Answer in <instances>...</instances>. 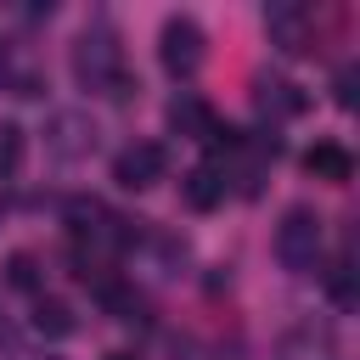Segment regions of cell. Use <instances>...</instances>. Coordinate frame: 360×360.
Instances as JSON below:
<instances>
[{"mask_svg": "<svg viewBox=\"0 0 360 360\" xmlns=\"http://www.w3.org/2000/svg\"><path fill=\"white\" fill-rule=\"evenodd\" d=\"M276 259L287 264V270H315V259H321V214L315 208H287L281 214V225H276Z\"/></svg>", "mask_w": 360, "mask_h": 360, "instance_id": "obj_2", "label": "cell"}, {"mask_svg": "<svg viewBox=\"0 0 360 360\" xmlns=\"http://www.w3.org/2000/svg\"><path fill=\"white\" fill-rule=\"evenodd\" d=\"M264 28H270V45H276L281 56L315 51V17H309V6L276 0V6H264Z\"/></svg>", "mask_w": 360, "mask_h": 360, "instance_id": "obj_4", "label": "cell"}, {"mask_svg": "<svg viewBox=\"0 0 360 360\" xmlns=\"http://www.w3.org/2000/svg\"><path fill=\"white\" fill-rule=\"evenodd\" d=\"M225 191H231V180H225V169H219V163H197V169L180 180V202H186V208H197V214L219 208V202H225Z\"/></svg>", "mask_w": 360, "mask_h": 360, "instance_id": "obj_7", "label": "cell"}, {"mask_svg": "<svg viewBox=\"0 0 360 360\" xmlns=\"http://www.w3.org/2000/svg\"><path fill=\"white\" fill-rule=\"evenodd\" d=\"M0 332H6V309H0Z\"/></svg>", "mask_w": 360, "mask_h": 360, "instance_id": "obj_16", "label": "cell"}, {"mask_svg": "<svg viewBox=\"0 0 360 360\" xmlns=\"http://www.w3.org/2000/svg\"><path fill=\"white\" fill-rule=\"evenodd\" d=\"M45 146L56 158H84V152H96V124L84 112H56L51 129H45Z\"/></svg>", "mask_w": 360, "mask_h": 360, "instance_id": "obj_6", "label": "cell"}, {"mask_svg": "<svg viewBox=\"0 0 360 360\" xmlns=\"http://www.w3.org/2000/svg\"><path fill=\"white\" fill-rule=\"evenodd\" d=\"M304 169H309L315 180H326V186H349V180H354V158H349L338 141H315V146L304 152Z\"/></svg>", "mask_w": 360, "mask_h": 360, "instance_id": "obj_9", "label": "cell"}, {"mask_svg": "<svg viewBox=\"0 0 360 360\" xmlns=\"http://www.w3.org/2000/svg\"><path fill=\"white\" fill-rule=\"evenodd\" d=\"M253 101H259V112L270 118V129H276V118H292V112H304V107H309V96H304L292 79H259Z\"/></svg>", "mask_w": 360, "mask_h": 360, "instance_id": "obj_8", "label": "cell"}, {"mask_svg": "<svg viewBox=\"0 0 360 360\" xmlns=\"http://www.w3.org/2000/svg\"><path fill=\"white\" fill-rule=\"evenodd\" d=\"M28 326L39 332V338H68L79 321H73V309L62 304V298H51V292H34V309H28Z\"/></svg>", "mask_w": 360, "mask_h": 360, "instance_id": "obj_11", "label": "cell"}, {"mask_svg": "<svg viewBox=\"0 0 360 360\" xmlns=\"http://www.w3.org/2000/svg\"><path fill=\"white\" fill-rule=\"evenodd\" d=\"M22 146H28L22 124H11V118H6V124H0V180L22 169Z\"/></svg>", "mask_w": 360, "mask_h": 360, "instance_id": "obj_13", "label": "cell"}, {"mask_svg": "<svg viewBox=\"0 0 360 360\" xmlns=\"http://www.w3.org/2000/svg\"><path fill=\"white\" fill-rule=\"evenodd\" d=\"M202 28L191 22V17H169L163 22V34H158V62L174 73V79H191L197 68H202Z\"/></svg>", "mask_w": 360, "mask_h": 360, "instance_id": "obj_3", "label": "cell"}, {"mask_svg": "<svg viewBox=\"0 0 360 360\" xmlns=\"http://www.w3.org/2000/svg\"><path fill=\"white\" fill-rule=\"evenodd\" d=\"M73 79L90 90V96H112V101H129L141 96V79L124 68V45L107 22H90L79 39H73Z\"/></svg>", "mask_w": 360, "mask_h": 360, "instance_id": "obj_1", "label": "cell"}, {"mask_svg": "<svg viewBox=\"0 0 360 360\" xmlns=\"http://www.w3.org/2000/svg\"><path fill=\"white\" fill-rule=\"evenodd\" d=\"M6 287L39 292V259H34V253H6Z\"/></svg>", "mask_w": 360, "mask_h": 360, "instance_id": "obj_12", "label": "cell"}, {"mask_svg": "<svg viewBox=\"0 0 360 360\" xmlns=\"http://www.w3.org/2000/svg\"><path fill=\"white\" fill-rule=\"evenodd\" d=\"M163 169H169V152H163L158 141H129V146L112 158V180H118L124 191H152V186L163 180Z\"/></svg>", "mask_w": 360, "mask_h": 360, "instance_id": "obj_5", "label": "cell"}, {"mask_svg": "<svg viewBox=\"0 0 360 360\" xmlns=\"http://www.w3.org/2000/svg\"><path fill=\"white\" fill-rule=\"evenodd\" d=\"M208 124H214V107H208L202 96L180 90V96L169 101V129H174V135H186V141H202V135H208Z\"/></svg>", "mask_w": 360, "mask_h": 360, "instance_id": "obj_10", "label": "cell"}, {"mask_svg": "<svg viewBox=\"0 0 360 360\" xmlns=\"http://www.w3.org/2000/svg\"><path fill=\"white\" fill-rule=\"evenodd\" d=\"M338 107H354V68L338 73Z\"/></svg>", "mask_w": 360, "mask_h": 360, "instance_id": "obj_14", "label": "cell"}, {"mask_svg": "<svg viewBox=\"0 0 360 360\" xmlns=\"http://www.w3.org/2000/svg\"><path fill=\"white\" fill-rule=\"evenodd\" d=\"M101 360H141V354H129V349H112V354H101Z\"/></svg>", "mask_w": 360, "mask_h": 360, "instance_id": "obj_15", "label": "cell"}]
</instances>
